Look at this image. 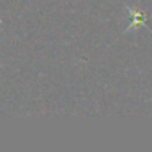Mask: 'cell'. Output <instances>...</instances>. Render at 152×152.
<instances>
[{
    "label": "cell",
    "mask_w": 152,
    "mask_h": 152,
    "mask_svg": "<svg viewBox=\"0 0 152 152\" xmlns=\"http://www.w3.org/2000/svg\"><path fill=\"white\" fill-rule=\"evenodd\" d=\"M127 11H128V14L131 17V23L124 30V33H127L128 30H133V28H140V27H146L148 28V14L145 11L134 9V8H130V6H127Z\"/></svg>",
    "instance_id": "1"
},
{
    "label": "cell",
    "mask_w": 152,
    "mask_h": 152,
    "mask_svg": "<svg viewBox=\"0 0 152 152\" xmlns=\"http://www.w3.org/2000/svg\"><path fill=\"white\" fill-rule=\"evenodd\" d=\"M0 30H2V26H0Z\"/></svg>",
    "instance_id": "2"
}]
</instances>
